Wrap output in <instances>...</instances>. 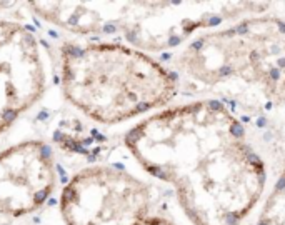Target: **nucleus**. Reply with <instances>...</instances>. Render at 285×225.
I'll return each instance as SVG.
<instances>
[{
    "label": "nucleus",
    "mask_w": 285,
    "mask_h": 225,
    "mask_svg": "<svg viewBox=\"0 0 285 225\" xmlns=\"http://www.w3.org/2000/svg\"><path fill=\"white\" fill-rule=\"evenodd\" d=\"M123 145L170 187L189 225H243L267 188V163L245 122L214 98L154 112L129 128Z\"/></svg>",
    "instance_id": "obj_1"
},
{
    "label": "nucleus",
    "mask_w": 285,
    "mask_h": 225,
    "mask_svg": "<svg viewBox=\"0 0 285 225\" xmlns=\"http://www.w3.org/2000/svg\"><path fill=\"white\" fill-rule=\"evenodd\" d=\"M178 87L285 133V18L257 13L190 38L168 57Z\"/></svg>",
    "instance_id": "obj_2"
},
{
    "label": "nucleus",
    "mask_w": 285,
    "mask_h": 225,
    "mask_svg": "<svg viewBox=\"0 0 285 225\" xmlns=\"http://www.w3.org/2000/svg\"><path fill=\"white\" fill-rule=\"evenodd\" d=\"M60 84L72 105L105 125L159 112L180 92L168 65L123 42L65 43Z\"/></svg>",
    "instance_id": "obj_3"
},
{
    "label": "nucleus",
    "mask_w": 285,
    "mask_h": 225,
    "mask_svg": "<svg viewBox=\"0 0 285 225\" xmlns=\"http://www.w3.org/2000/svg\"><path fill=\"white\" fill-rule=\"evenodd\" d=\"M32 12L75 35H117L148 55L172 54L195 35L265 13V2H32Z\"/></svg>",
    "instance_id": "obj_4"
},
{
    "label": "nucleus",
    "mask_w": 285,
    "mask_h": 225,
    "mask_svg": "<svg viewBox=\"0 0 285 225\" xmlns=\"http://www.w3.org/2000/svg\"><path fill=\"white\" fill-rule=\"evenodd\" d=\"M159 193L145 178L118 165H90L60 195L65 225H138L157 215Z\"/></svg>",
    "instance_id": "obj_5"
},
{
    "label": "nucleus",
    "mask_w": 285,
    "mask_h": 225,
    "mask_svg": "<svg viewBox=\"0 0 285 225\" xmlns=\"http://www.w3.org/2000/svg\"><path fill=\"white\" fill-rule=\"evenodd\" d=\"M45 62L27 27L4 20L0 29V135L37 102L45 90Z\"/></svg>",
    "instance_id": "obj_6"
},
{
    "label": "nucleus",
    "mask_w": 285,
    "mask_h": 225,
    "mask_svg": "<svg viewBox=\"0 0 285 225\" xmlns=\"http://www.w3.org/2000/svg\"><path fill=\"white\" fill-rule=\"evenodd\" d=\"M55 187V162L43 142L25 140L0 152V215L18 218L45 204Z\"/></svg>",
    "instance_id": "obj_7"
},
{
    "label": "nucleus",
    "mask_w": 285,
    "mask_h": 225,
    "mask_svg": "<svg viewBox=\"0 0 285 225\" xmlns=\"http://www.w3.org/2000/svg\"><path fill=\"white\" fill-rule=\"evenodd\" d=\"M255 225H285V167L265 197Z\"/></svg>",
    "instance_id": "obj_8"
},
{
    "label": "nucleus",
    "mask_w": 285,
    "mask_h": 225,
    "mask_svg": "<svg viewBox=\"0 0 285 225\" xmlns=\"http://www.w3.org/2000/svg\"><path fill=\"white\" fill-rule=\"evenodd\" d=\"M138 225H178V224H175L173 220L157 213V215H152V217H148V218H145V220L140 222Z\"/></svg>",
    "instance_id": "obj_9"
},
{
    "label": "nucleus",
    "mask_w": 285,
    "mask_h": 225,
    "mask_svg": "<svg viewBox=\"0 0 285 225\" xmlns=\"http://www.w3.org/2000/svg\"><path fill=\"white\" fill-rule=\"evenodd\" d=\"M2 25H4V20H0V29H2Z\"/></svg>",
    "instance_id": "obj_10"
}]
</instances>
